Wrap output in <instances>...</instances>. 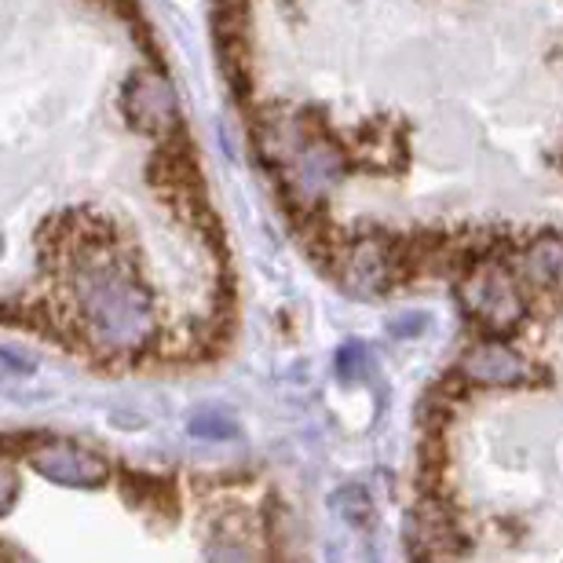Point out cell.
Returning a JSON list of instances; mask_svg holds the SVG:
<instances>
[{"instance_id": "obj_1", "label": "cell", "mask_w": 563, "mask_h": 563, "mask_svg": "<svg viewBox=\"0 0 563 563\" xmlns=\"http://www.w3.org/2000/svg\"><path fill=\"white\" fill-rule=\"evenodd\" d=\"M239 292L140 0H0V330L114 377L209 366Z\"/></svg>"}, {"instance_id": "obj_2", "label": "cell", "mask_w": 563, "mask_h": 563, "mask_svg": "<svg viewBox=\"0 0 563 563\" xmlns=\"http://www.w3.org/2000/svg\"><path fill=\"white\" fill-rule=\"evenodd\" d=\"M231 472L143 468L59 432H0V560L286 556L275 494Z\"/></svg>"}, {"instance_id": "obj_3", "label": "cell", "mask_w": 563, "mask_h": 563, "mask_svg": "<svg viewBox=\"0 0 563 563\" xmlns=\"http://www.w3.org/2000/svg\"><path fill=\"white\" fill-rule=\"evenodd\" d=\"M457 300L472 322L490 336H509L527 319V300L505 264H472L461 272Z\"/></svg>"}, {"instance_id": "obj_4", "label": "cell", "mask_w": 563, "mask_h": 563, "mask_svg": "<svg viewBox=\"0 0 563 563\" xmlns=\"http://www.w3.org/2000/svg\"><path fill=\"white\" fill-rule=\"evenodd\" d=\"M457 377L472 388H523L534 380V369L527 358L512 352L501 336H483V341L468 344L457 363Z\"/></svg>"}, {"instance_id": "obj_5", "label": "cell", "mask_w": 563, "mask_h": 563, "mask_svg": "<svg viewBox=\"0 0 563 563\" xmlns=\"http://www.w3.org/2000/svg\"><path fill=\"white\" fill-rule=\"evenodd\" d=\"M516 264H520V278L538 292H549L563 286V242L560 239H534L523 250H516Z\"/></svg>"}, {"instance_id": "obj_6", "label": "cell", "mask_w": 563, "mask_h": 563, "mask_svg": "<svg viewBox=\"0 0 563 563\" xmlns=\"http://www.w3.org/2000/svg\"><path fill=\"white\" fill-rule=\"evenodd\" d=\"M358 369H366V352L358 344H347L341 355H336V374L341 377H355Z\"/></svg>"}]
</instances>
